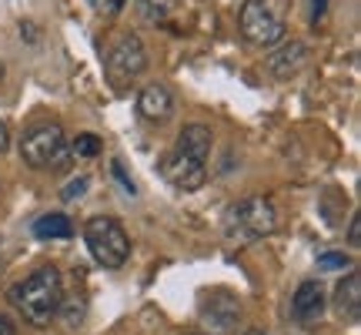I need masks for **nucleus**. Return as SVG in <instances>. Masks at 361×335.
<instances>
[{"instance_id":"nucleus-1","label":"nucleus","mask_w":361,"mask_h":335,"mask_svg":"<svg viewBox=\"0 0 361 335\" xmlns=\"http://www.w3.org/2000/svg\"><path fill=\"white\" fill-rule=\"evenodd\" d=\"M211 148H214V134L207 124H184L174 151L161 158V178L178 192H197L207 181Z\"/></svg>"},{"instance_id":"nucleus-2","label":"nucleus","mask_w":361,"mask_h":335,"mask_svg":"<svg viewBox=\"0 0 361 335\" xmlns=\"http://www.w3.org/2000/svg\"><path fill=\"white\" fill-rule=\"evenodd\" d=\"M13 309L24 315V322H30L34 329L51 325V319H57V312L64 309V282L61 271L54 265H44L34 275H27L24 282H17L11 288Z\"/></svg>"},{"instance_id":"nucleus-3","label":"nucleus","mask_w":361,"mask_h":335,"mask_svg":"<svg viewBox=\"0 0 361 335\" xmlns=\"http://www.w3.org/2000/svg\"><path fill=\"white\" fill-rule=\"evenodd\" d=\"M274 232H278V208L264 194L241 198L224 211V235L231 242H258Z\"/></svg>"},{"instance_id":"nucleus-4","label":"nucleus","mask_w":361,"mask_h":335,"mask_svg":"<svg viewBox=\"0 0 361 335\" xmlns=\"http://www.w3.org/2000/svg\"><path fill=\"white\" fill-rule=\"evenodd\" d=\"M84 245L104 269H124L130 258V238L124 225L111 215H97L84 225Z\"/></svg>"},{"instance_id":"nucleus-5","label":"nucleus","mask_w":361,"mask_h":335,"mask_svg":"<svg viewBox=\"0 0 361 335\" xmlns=\"http://www.w3.org/2000/svg\"><path fill=\"white\" fill-rule=\"evenodd\" d=\"M20 158H24L27 168L34 171H47V168H64L67 158H71V141H67L64 128L57 121H47V124H37L24 134L20 141Z\"/></svg>"},{"instance_id":"nucleus-6","label":"nucleus","mask_w":361,"mask_h":335,"mask_svg":"<svg viewBox=\"0 0 361 335\" xmlns=\"http://www.w3.org/2000/svg\"><path fill=\"white\" fill-rule=\"evenodd\" d=\"M238 24H241V37L251 47H278L288 34L284 24V7H274L271 0H245V7L238 13Z\"/></svg>"},{"instance_id":"nucleus-7","label":"nucleus","mask_w":361,"mask_h":335,"mask_svg":"<svg viewBox=\"0 0 361 335\" xmlns=\"http://www.w3.org/2000/svg\"><path fill=\"white\" fill-rule=\"evenodd\" d=\"M144 67H147V51H144L137 34H124L111 47V54H107V78L114 81L117 88L130 84L134 78H141Z\"/></svg>"},{"instance_id":"nucleus-8","label":"nucleus","mask_w":361,"mask_h":335,"mask_svg":"<svg viewBox=\"0 0 361 335\" xmlns=\"http://www.w3.org/2000/svg\"><path fill=\"white\" fill-rule=\"evenodd\" d=\"M241 322V302L231 292H211L201 305V325L211 335H234Z\"/></svg>"},{"instance_id":"nucleus-9","label":"nucleus","mask_w":361,"mask_h":335,"mask_svg":"<svg viewBox=\"0 0 361 335\" xmlns=\"http://www.w3.org/2000/svg\"><path fill=\"white\" fill-rule=\"evenodd\" d=\"M308 61H311V51L301 44V40H281L278 47H271L264 67H268L271 78L291 81V78H298V74L308 67Z\"/></svg>"},{"instance_id":"nucleus-10","label":"nucleus","mask_w":361,"mask_h":335,"mask_svg":"<svg viewBox=\"0 0 361 335\" xmlns=\"http://www.w3.org/2000/svg\"><path fill=\"white\" fill-rule=\"evenodd\" d=\"M137 114L144 121H151V124H164L174 114V90L168 84H161V81H151L137 94Z\"/></svg>"},{"instance_id":"nucleus-11","label":"nucleus","mask_w":361,"mask_h":335,"mask_svg":"<svg viewBox=\"0 0 361 335\" xmlns=\"http://www.w3.org/2000/svg\"><path fill=\"white\" fill-rule=\"evenodd\" d=\"M324 309H328V298H324L322 282L308 278L295 288V295H291V319L295 322H318Z\"/></svg>"},{"instance_id":"nucleus-12","label":"nucleus","mask_w":361,"mask_h":335,"mask_svg":"<svg viewBox=\"0 0 361 335\" xmlns=\"http://www.w3.org/2000/svg\"><path fill=\"white\" fill-rule=\"evenodd\" d=\"M335 312L341 319H348V322H358L361 315V275L358 271H351L345 275L335 288Z\"/></svg>"},{"instance_id":"nucleus-13","label":"nucleus","mask_w":361,"mask_h":335,"mask_svg":"<svg viewBox=\"0 0 361 335\" xmlns=\"http://www.w3.org/2000/svg\"><path fill=\"white\" fill-rule=\"evenodd\" d=\"M74 235V221L61 215V211H51V215H40L34 221V238L40 242H54V238H71Z\"/></svg>"},{"instance_id":"nucleus-14","label":"nucleus","mask_w":361,"mask_h":335,"mask_svg":"<svg viewBox=\"0 0 361 335\" xmlns=\"http://www.w3.org/2000/svg\"><path fill=\"white\" fill-rule=\"evenodd\" d=\"M134 4H137V13L147 24H164L178 7V0H134Z\"/></svg>"},{"instance_id":"nucleus-15","label":"nucleus","mask_w":361,"mask_h":335,"mask_svg":"<svg viewBox=\"0 0 361 335\" xmlns=\"http://www.w3.org/2000/svg\"><path fill=\"white\" fill-rule=\"evenodd\" d=\"M101 151H104V141L94 131H84V134H78V138L71 141V155L74 158H97Z\"/></svg>"},{"instance_id":"nucleus-16","label":"nucleus","mask_w":361,"mask_h":335,"mask_svg":"<svg viewBox=\"0 0 361 335\" xmlns=\"http://www.w3.org/2000/svg\"><path fill=\"white\" fill-rule=\"evenodd\" d=\"M87 188H90V178H87V175H80V178H71L64 188H61V198H64V201H80Z\"/></svg>"},{"instance_id":"nucleus-17","label":"nucleus","mask_w":361,"mask_h":335,"mask_svg":"<svg viewBox=\"0 0 361 335\" xmlns=\"http://www.w3.org/2000/svg\"><path fill=\"white\" fill-rule=\"evenodd\" d=\"M351 258L348 255H338V252H328V255H318V269H348Z\"/></svg>"},{"instance_id":"nucleus-18","label":"nucleus","mask_w":361,"mask_h":335,"mask_svg":"<svg viewBox=\"0 0 361 335\" xmlns=\"http://www.w3.org/2000/svg\"><path fill=\"white\" fill-rule=\"evenodd\" d=\"M128 0H90V7L97 13H104V17H114V13H121V7H124Z\"/></svg>"},{"instance_id":"nucleus-19","label":"nucleus","mask_w":361,"mask_h":335,"mask_svg":"<svg viewBox=\"0 0 361 335\" xmlns=\"http://www.w3.org/2000/svg\"><path fill=\"white\" fill-rule=\"evenodd\" d=\"M111 168H114V178L121 181V184H124V192H128L130 198H134V192H137V188H134V181H130L128 175H124V168H121V161H114V165H111Z\"/></svg>"},{"instance_id":"nucleus-20","label":"nucleus","mask_w":361,"mask_h":335,"mask_svg":"<svg viewBox=\"0 0 361 335\" xmlns=\"http://www.w3.org/2000/svg\"><path fill=\"white\" fill-rule=\"evenodd\" d=\"M348 245L351 248H361V215L351 218V228H348Z\"/></svg>"},{"instance_id":"nucleus-21","label":"nucleus","mask_w":361,"mask_h":335,"mask_svg":"<svg viewBox=\"0 0 361 335\" xmlns=\"http://www.w3.org/2000/svg\"><path fill=\"white\" fill-rule=\"evenodd\" d=\"M7 148H11V128L7 121H0V155H7Z\"/></svg>"},{"instance_id":"nucleus-22","label":"nucleus","mask_w":361,"mask_h":335,"mask_svg":"<svg viewBox=\"0 0 361 335\" xmlns=\"http://www.w3.org/2000/svg\"><path fill=\"white\" fill-rule=\"evenodd\" d=\"M0 335H17V325H13L7 315H0Z\"/></svg>"},{"instance_id":"nucleus-23","label":"nucleus","mask_w":361,"mask_h":335,"mask_svg":"<svg viewBox=\"0 0 361 335\" xmlns=\"http://www.w3.org/2000/svg\"><path fill=\"white\" fill-rule=\"evenodd\" d=\"M311 4H314V13H311V17L318 20V17H322V13H324V4H328V0H311Z\"/></svg>"},{"instance_id":"nucleus-24","label":"nucleus","mask_w":361,"mask_h":335,"mask_svg":"<svg viewBox=\"0 0 361 335\" xmlns=\"http://www.w3.org/2000/svg\"><path fill=\"white\" fill-rule=\"evenodd\" d=\"M245 335H268V332H264V329H247Z\"/></svg>"}]
</instances>
